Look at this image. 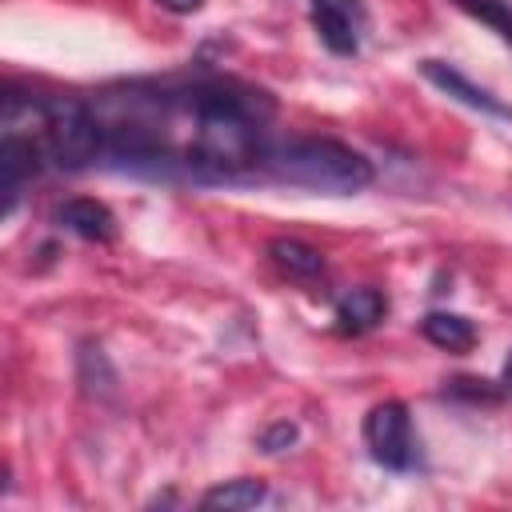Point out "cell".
<instances>
[{
    "instance_id": "cell-1",
    "label": "cell",
    "mask_w": 512,
    "mask_h": 512,
    "mask_svg": "<svg viewBox=\"0 0 512 512\" xmlns=\"http://www.w3.org/2000/svg\"><path fill=\"white\" fill-rule=\"evenodd\" d=\"M264 168L296 188L328 192V196H348L372 184V160L356 152L352 144L328 140V136H296L284 144H272L264 152Z\"/></svg>"
},
{
    "instance_id": "cell-2",
    "label": "cell",
    "mask_w": 512,
    "mask_h": 512,
    "mask_svg": "<svg viewBox=\"0 0 512 512\" xmlns=\"http://www.w3.org/2000/svg\"><path fill=\"white\" fill-rule=\"evenodd\" d=\"M40 144L56 168L68 172L88 168L104 152V128L96 120V108L76 96H48V120Z\"/></svg>"
},
{
    "instance_id": "cell-3",
    "label": "cell",
    "mask_w": 512,
    "mask_h": 512,
    "mask_svg": "<svg viewBox=\"0 0 512 512\" xmlns=\"http://www.w3.org/2000/svg\"><path fill=\"white\" fill-rule=\"evenodd\" d=\"M364 444L368 456L392 472L412 468L416 460V436H412V416L400 400H384L376 408H368L364 416Z\"/></svg>"
},
{
    "instance_id": "cell-4",
    "label": "cell",
    "mask_w": 512,
    "mask_h": 512,
    "mask_svg": "<svg viewBox=\"0 0 512 512\" xmlns=\"http://www.w3.org/2000/svg\"><path fill=\"white\" fill-rule=\"evenodd\" d=\"M44 144L36 140V136H8L4 132V140H0V180H4V216L16 208V200H20V188L32 180V176H40V168H44Z\"/></svg>"
},
{
    "instance_id": "cell-5",
    "label": "cell",
    "mask_w": 512,
    "mask_h": 512,
    "mask_svg": "<svg viewBox=\"0 0 512 512\" xmlns=\"http://www.w3.org/2000/svg\"><path fill=\"white\" fill-rule=\"evenodd\" d=\"M420 76L428 80V84H436L444 96H452V100H460L464 108H476V112H484V116H496V120H512V108L508 104H500L488 88H480V84H472L460 68H452V64H444V60H424L420 64Z\"/></svg>"
},
{
    "instance_id": "cell-6",
    "label": "cell",
    "mask_w": 512,
    "mask_h": 512,
    "mask_svg": "<svg viewBox=\"0 0 512 512\" xmlns=\"http://www.w3.org/2000/svg\"><path fill=\"white\" fill-rule=\"evenodd\" d=\"M52 220H56L60 228L76 232L80 240H92V244H108V240L116 236V216H112L100 200H88V196L64 200V204L52 212Z\"/></svg>"
},
{
    "instance_id": "cell-7",
    "label": "cell",
    "mask_w": 512,
    "mask_h": 512,
    "mask_svg": "<svg viewBox=\"0 0 512 512\" xmlns=\"http://www.w3.org/2000/svg\"><path fill=\"white\" fill-rule=\"evenodd\" d=\"M268 260H272L288 280H316V276H324V256H320V248H312V244H304V240H296V236H276V240L268 244Z\"/></svg>"
},
{
    "instance_id": "cell-8",
    "label": "cell",
    "mask_w": 512,
    "mask_h": 512,
    "mask_svg": "<svg viewBox=\"0 0 512 512\" xmlns=\"http://www.w3.org/2000/svg\"><path fill=\"white\" fill-rule=\"evenodd\" d=\"M384 312H388V300L376 288H352L336 304V320H340L344 332H368V328H376L384 320Z\"/></svg>"
},
{
    "instance_id": "cell-9",
    "label": "cell",
    "mask_w": 512,
    "mask_h": 512,
    "mask_svg": "<svg viewBox=\"0 0 512 512\" xmlns=\"http://www.w3.org/2000/svg\"><path fill=\"white\" fill-rule=\"evenodd\" d=\"M264 496H268V484L264 480L236 476V480H224V484L208 488L200 496V508L204 512H244V508H256Z\"/></svg>"
},
{
    "instance_id": "cell-10",
    "label": "cell",
    "mask_w": 512,
    "mask_h": 512,
    "mask_svg": "<svg viewBox=\"0 0 512 512\" xmlns=\"http://www.w3.org/2000/svg\"><path fill=\"white\" fill-rule=\"evenodd\" d=\"M420 332H424V340H432L444 352H468L476 344V324L460 312H428L420 320Z\"/></svg>"
},
{
    "instance_id": "cell-11",
    "label": "cell",
    "mask_w": 512,
    "mask_h": 512,
    "mask_svg": "<svg viewBox=\"0 0 512 512\" xmlns=\"http://www.w3.org/2000/svg\"><path fill=\"white\" fill-rule=\"evenodd\" d=\"M312 28L316 36L336 52V56H352L360 48V20H348L340 12H320L312 8Z\"/></svg>"
},
{
    "instance_id": "cell-12",
    "label": "cell",
    "mask_w": 512,
    "mask_h": 512,
    "mask_svg": "<svg viewBox=\"0 0 512 512\" xmlns=\"http://www.w3.org/2000/svg\"><path fill=\"white\" fill-rule=\"evenodd\" d=\"M456 8H464L476 20H484L488 28H496L512 44V4H504V0H456Z\"/></svg>"
},
{
    "instance_id": "cell-13",
    "label": "cell",
    "mask_w": 512,
    "mask_h": 512,
    "mask_svg": "<svg viewBox=\"0 0 512 512\" xmlns=\"http://www.w3.org/2000/svg\"><path fill=\"white\" fill-rule=\"evenodd\" d=\"M452 392H456V396H468V400H496V396H500V388H496L492 380H472V376L452 380Z\"/></svg>"
},
{
    "instance_id": "cell-14",
    "label": "cell",
    "mask_w": 512,
    "mask_h": 512,
    "mask_svg": "<svg viewBox=\"0 0 512 512\" xmlns=\"http://www.w3.org/2000/svg\"><path fill=\"white\" fill-rule=\"evenodd\" d=\"M292 440H296V424H288V420L260 432V448H264V452H284Z\"/></svg>"
},
{
    "instance_id": "cell-15",
    "label": "cell",
    "mask_w": 512,
    "mask_h": 512,
    "mask_svg": "<svg viewBox=\"0 0 512 512\" xmlns=\"http://www.w3.org/2000/svg\"><path fill=\"white\" fill-rule=\"evenodd\" d=\"M312 8H320V12H340V16L364 24V8H360V0H312Z\"/></svg>"
},
{
    "instance_id": "cell-16",
    "label": "cell",
    "mask_w": 512,
    "mask_h": 512,
    "mask_svg": "<svg viewBox=\"0 0 512 512\" xmlns=\"http://www.w3.org/2000/svg\"><path fill=\"white\" fill-rule=\"evenodd\" d=\"M160 8H168V12H176V16H188V12H200L204 8V0H156Z\"/></svg>"
},
{
    "instance_id": "cell-17",
    "label": "cell",
    "mask_w": 512,
    "mask_h": 512,
    "mask_svg": "<svg viewBox=\"0 0 512 512\" xmlns=\"http://www.w3.org/2000/svg\"><path fill=\"white\" fill-rule=\"evenodd\" d=\"M508 388H512V360H508Z\"/></svg>"
}]
</instances>
